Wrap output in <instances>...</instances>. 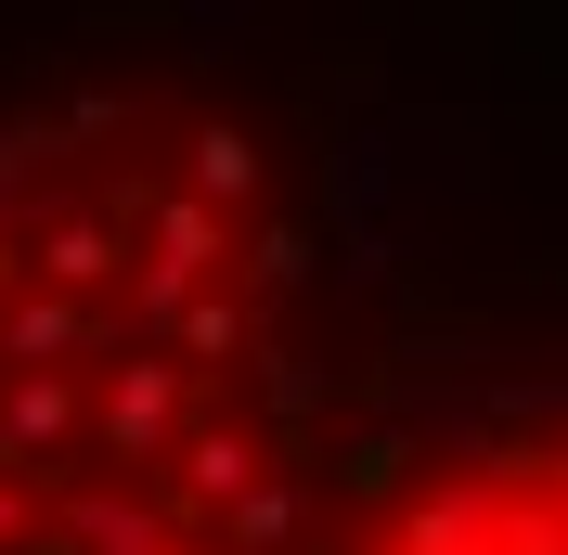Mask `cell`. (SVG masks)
<instances>
[{"label":"cell","mask_w":568,"mask_h":555,"mask_svg":"<svg viewBox=\"0 0 568 555\" xmlns=\"http://www.w3.org/2000/svg\"><path fill=\"white\" fill-rule=\"evenodd\" d=\"M284 272L246 130L130 91L0 117V555H272Z\"/></svg>","instance_id":"6da1fadb"},{"label":"cell","mask_w":568,"mask_h":555,"mask_svg":"<svg viewBox=\"0 0 568 555\" xmlns=\"http://www.w3.org/2000/svg\"><path fill=\"white\" fill-rule=\"evenodd\" d=\"M323 555H568V401L375 478Z\"/></svg>","instance_id":"7a4b0ae2"}]
</instances>
